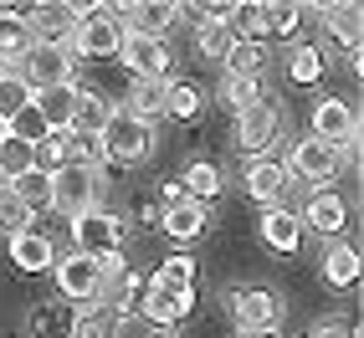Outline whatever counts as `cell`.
<instances>
[{"mask_svg": "<svg viewBox=\"0 0 364 338\" xmlns=\"http://www.w3.org/2000/svg\"><path fill=\"white\" fill-rule=\"evenodd\" d=\"M103 190H108L103 169L72 159V164H62L57 175H52V210L67 215V221H82V215L103 210Z\"/></svg>", "mask_w": 364, "mask_h": 338, "instance_id": "cell-1", "label": "cell"}, {"mask_svg": "<svg viewBox=\"0 0 364 338\" xmlns=\"http://www.w3.org/2000/svg\"><path fill=\"white\" fill-rule=\"evenodd\" d=\"M124 46V21L113 6H77V31H72L67 52L72 62H92V57H113Z\"/></svg>", "mask_w": 364, "mask_h": 338, "instance_id": "cell-2", "label": "cell"}, {"mask_svg": "<svg viewBox=\"0 0 364 338\" xmlns=\"http://www.w3.org/2000/svg\"><path fill=\"white\" fill-rule=\"evenodd\" d=\"M72 67H77V62H72L67 46H41V41H31V46H26V57H21L11 72H16V77L26 82L31 92H41V87L72 82Z\"/></svg>", "mask_w": 364, "mask_h": 338, "instance_id": "cell-3", "label": "cell"}, {"mask_svg": "<svg viewBox=\"0 0 364 338\" xmlns=\"http://www.w3.org/2000/svg\"><path fill=\"white\" fill-rule=\"evenodd\" d=\"M98 143H103L108 159H118V164H139L144 154L154 149V129H144L139 118H129L124 108H113L108 124H103V133H98Z\"/></svg>", "mask_w": 364, "mask_h": 338, "instance_id": "cell-4", "label": "cell"}, {"mask_svg": "<svg viewBox=\"0 0 364 338\" xmlns=\"http://www.w3.org/2000/svg\"><path fill=\"white\" fill-rule=\"evenodd\" d=\"M52 277H57V287H62V298H72V302H98V293H103V277H98V256H82V251H72V256H57L52 261Z\"/></svg>", "mask_w": 364, "mask_h": 338, "instance_id": "cell-5", "label": "cell"}, {"mask_svg": "<svg viewBox=\"0 0 364 338\" xmlns=\"http://www.w3.org/2000/svg\"><path fill=\"white\" fill-rule=\"evenodd\" d=\"M124 67L134 72V82H169V46L159 36H134L124 31V46H118Z\"/></svg>", "mask_w": 364, "mask_h": 338, "instance_id": "cell-6", "label": "cell"}, {"mask_svg": "<svg viewBox=\"0 0 364 338\" xmlns=\"http://www.w3.org/2000/svg\"><path fill=\"white\" fill-rule=\"evenodd\" d=\"M313 138L328 143V149H349V143H359V118L344 98H323L313 103Z\"/></svg>", "mask_w": 364, "mask_h": 338, "instance_id": "cell-7", "label": "cell"}, {"mask_svg": "<svg viewBox=\"0 0 364 338\" xmlns=\"http://www.w3.org/2000/svg\"><path fill=\"white\" fill-rule=\"evenodd\" d=\"M338 149H328V143H318V138H298L293 143V154H287V175H298V180H308V185H328L333 175H338Z\"/></svg>", "mask_w": 364, "mask_h": 338, "instance_id": "cell-8", "label": "cell"}, {"mask_svg": "<svg viewBox=\"0 0 364 338\" xmlns=\"http://www.w3.org/2000/svg\"><path fill=\"white\" fill-rule=\"evenodd\" d=\"M26 31H31V41H41V46H67L72 31H77V6H67V0L31 6V11H26Z\"/></svg>", "mask_w": 364, "mask_h": 338, "instance_id": "cell-9", "label": "cell"}, {"mask_svg": "<svg viewBox=\"0 0 364 338\" xmlns=\"http://www.w3.org/2000/svg\"><path fill=\"white\" fill-rule=\"evenodd\" d=\"M72 236H77L82 256H108V251L124 246V221L108 215V210H92V215H82V221H72Z\"/></svg>", "mask_w": 364, "mask_h": 338, "instance_id": "cell-10", "label": "cell"}, {"mask_svg": "<svg viewBox=\"0 0 364 338\" xmlns=\"http://www.w3.org/2000/svg\"><path fill=\"white\" fill-rule=\"evenodd\" d=\"M190 307H196V287H159V282H149V293L139 302V312L159 328H175L180 318H190Z\"/></svg>", "mask_w": 364, "mask_h": 338, "instance_id": "cell-11", "label": "cell"}, {"mask_svg": "<svg viewBox=\"0 0 364 338\" xmlns=\"http://www.w3.org/2000/svg\"><path fill=\"white\" fill-rule=\"evenodd\" d=\"M231 312H236L241 333L277 328V293H267V287H236V293H231Z\"/></svg>", "mask_w": 364, "mask_h": 338, "instance_id": "cell-12", "label": "cell"}, {"mask_svg": "<svg viewBox=\"0 0 364 338\" xmlns=\"http://www.w3.org/2000/svg\"><path fill=\"white\" fill-rule=\"evenodd\" d=\"M113 11H118V21H124V31H134V36H159V41H164V31L180 21V11L164 6V0H134V6H113Z\"/></svg>", "mask_w": 364, "mask_h": 338, "instance_id": "cell-13", "label": "cell"}, {"mask_svg": "<svg viewBox=\"0 0 364 338\" xmlns=\"http://www.w3.org/2000/svg\"><path fill=\"white\" fill-rule=\"evenodd\" d=\"M77 98H82V87L77 82H57V87H41L31 108L41 113V124L52 129V133H67L72 129V113H77Z\"/></svg>", "mask_w": 364, "mask_h": 338, "instance_id": "cell-14", "label": "cell"}, {"mask_svg": "<svg viewBox=\"0 0 364 338\" xmlns=\"http://www.w3.org/2000/svg\"><path fill=\"white\" fill-rule=\"evenodd\" d=\"M272 138H277V108L267 103V98H262L257 108H247V113H236V143H241L252 159H257Z\"/></svg>", "mask_w": 364, "mask_h": 338, "instance_id": "cell-15", "label": "cell"}, {"mask_svg": "<svg viewBox=\"0 0 364 338\" xmlns=\"http://www.w3.org/2000/svg\"><path fill=\"white\" fill-rule=\"evenodd\" d=\"M298 221H303V231H318V236L338 241V231H344V221H349V205H344V195H338V190H318Z\"/></svg>", "mask_w": 364, "mask_h": 338, "instance_id": "cell-16", "label": "cell"}, {"mask_svg": "<svg viewBox=\"0 0 364 338\" xmlns=\"http://www.w3.org/2000/svg\"><path fill=\"white\" fill-rule=\"evenodd\" d=\"M11 261H16V272H26V277H36V272H52V261H57V251H52V236H46V231L11 236Z\"/></svg>", "mask_w": 364, "mask_h": 338, "instance_id": "cell-17", "label": "cell"}, {"mask_svg": "<svg viewBox=\"0 0 364 338\" xmlns=\"http://www.w3.org/2000/svg\"><path fill=\"white\" fill-rule=\"evenodd\" d=\"M282 190H287V169H282V159H267V154L247 159V195H252V200H267V205H272Z\"/></svg>", "mask_w": 364, "mask_h": 338, "instance_id": "cell-18", "label": "cell"}, {"mask_svg": "<svg viewBox=\"0 0 364 338\" xmlns=\"http://www.w3.org/2000/svg\"><path fill=\"white\" fill-rule=\"evenodd\" d=\"M262 241H267V246H272V251H298L303 246V221H298V210H267L262 215Z\"/></svg>", "mask_w": 364, "mask_h": 338, "instance_id": "cell-19", "label": "cell"}, {"mask_svg": "<svg viewBox=\"0 0 364 338\" xmlns=\"http://www.w3.org/2000/svg\"><path fill=\"white\" fill-rule=\"evenodd\" d=\"M6 185L26 210H52V175H46V169L31 164V169H21V175H11Z\"/></svg>", "mask_w": 364, "mask_h": 338, "instance_id": "cell-20", "label": "cell"}, {"mask_svg": "<svg viewBox=\"0 0 364 338\" xmlns=\"http://www.w3.org/2000/svg\"><path fill=\"white\" fill-rule=\"evenodd\" d=\"M164 92H169V82H129V118H139L144 129H154L159 118H164Z\"/></svg>", "mask_w": 364, "mask_h": 338, "instance_id": "cell-21", "label": "cell"}, {"mask_svg": "<svg viewBox=\"0 0 364 338\" xmlns=\"http://www.w3.org/2000/svg\"><path fill=\"white\" fill-rule=\"evenodd\" d=\"M159 226H164V236H169V241H196V236L205 231V205H196V200L164 205Z\"/></svg>", "mask_w": 364, "mask_h": 338, "instance_id": "cell-22", "label": "cell"}, {"mask_svg": "<svg viewBox=\"0 0 364 338\" xmlns=\"http://www.w3.org/2000/svg\"><path fill=\"white\" fill-rule=\"evenodd\" d=\"M323 282L328 287H354L359 282V251L349 246V241H328V251H323Z\"/></svg>", "mask_w": 364, "mask_h": 338, "instance_id": "cell-23", "label": "cell"}, {"mask_svg": "<svg viewBox=\"0 0 364 338\" xmlns=\"http://www.w3.org/2000/svg\"><path fill=\"white\" fill-rule=\"evenodd\" d=\"M205 108V87L190 82V77H169V92H164V118H196Z\"/></svg>", "mask_w": 364, "mask_h": 338, "instance_id": "cell-24", "label": "cell"}, {"mask_svg": "<svg viewBox=\"0 0 364 338\" xmlns=\"http://www.w3.org/2000/svg\"><path fill=\"white\" fill-rule=\"evenodd\" d=\"M323 72H328L323 46H313V41H293V46H287V77H293V82H318Z\"/></svg>", "mask_w": 364, "mask_h": 338, "instance_id": "cell-25", "label": "cell"}, {"mask_svg": "<svg viewBox=\"0 0 364 338\" xmlns=\"http://www.w3.org/2000/svg\"><path fill=\"white\" fill-rule=\"evenodd\" d=\"M118 328H124L118 312H108V307H82V312H72L67 338H118Z\"/></svg>", "mask_w": 364, "mask_h": 338, "instance_id": "cell-26", "label": "cell"}, {"mask_svg": "<svg viewBox=\"0 0 364 338\" xmlns=\"http://www.w3.org/2000/svg\"><path fill=\"white\" fill-rule=\"evenodd\" d=\"M108 113H113V108L98 98V92H82V98H77V113H72V129H67V133H72V138H98V133H103V124H108Z\"/></svg>", "mask_w": 364, "mask_h": 338, "instance_id": "cell-27", "label": "cell"}, {"mask_svg": "<svg viewBox=\"0 0 364 338\" xmlns=\"http://www.w3.org/2000/svg\"><path fill=\"white\" fill-rule=\"evenodd\" d=\"M318 16H323L328 36H333V41H344L349 52H354V46H359V21H364V11L354 6V0H344V6H323Z\"/></svg>", "mask_w": 364, "mask_h": 338, "instance_id": "cell-28", "label": "cell"}, {"mask_svg": "<svg viewBox=\"0 0 364 338\" xmlns=\"http://www.w3.org/2000/svg\"><path fill=\"white\" fill-rule=\"evenodd\" d=\"M180 185H185V195L196 200V205H210L215 195H221V169L205 164V159H196V164L180 175Z\"/></svg>", "mask_w": 364, "mask_h": 338, "instance_id": "cell-29", "label": "cell"}, {"mask_svg": "<svg viewBox=\"0 0 364 338\" xmlns=\"http://www.w3.org/2000/svg\"><path fill=\"white\" fill-rule=\"evenodd\" d=\"M196 52H200L205 62H226V57L236 52L231 26H221V21H200V26H196Z\"/></svg>", "mask_w": 364, "mask_h": 338, "instance_id": "cell-30", "label": "cell"}, {"mask_svg": "<svg viewBox=\"0 0 364 338\" xmlns=\"http://www.w3.org/2000/svg\"><path fill=\"white\" fill-rule=\"evenodd\" d=\"M262 26H267V36L298 41V26H303V6H287V0H272V6H262Z\"/></svg>", "mask_w": 364, "mask_h": 338, "instance_id": "cell-31", "label": "cell"}, {"mask_svg": "<svg viewBox=\"0 0 364 338\" xmlns=\"http://www.w3.org/2000/svg\"><path fill=\"white\" fill-rule=\"evenodd\" d=\"M31 164L46 169V175H57L62 164H72V133H46L36 149H31Z\"/></svg>", "mask_w": 364, "mask_h": 338, "instance_id": "cell-32", "label": "cell"}, {"mask_svg": "<svg viewBox=\"0 0 364 338\" xmlns=\"http://www.w3.org/2000/svg\"><path fill=\"white\" fill-rule=\"evenodd\" d=\"M36 221V210H26L16 195H11V185L0 180V231H11V236H26V231H36L31 226Z\"/></svg>", "mask_w": 364, "mask_h": 338, "instance_id": "cell-33", "label": "cell"}, {"mask_svg": "<svg viewBox=\"0 0 364 338\" xmlns=\"http://www.w3.org/2000/svg\"><path fill=\"white\" fill-rule=\"evenodd\" d=\"M226 67H231V77H252V82H262V72H267L262 41H236V52L226 57Z\"/></svg>", "mask_w": 364, "mask_h": 338, "instance_id": "cell-34", "label": "cell"}, {"mask_svg": "<svg viewBox=\"0 0 364 338\" xmlns=\"http://www.w3.org/2000/svg\"><path fill=\"white\" fill-rule=\"evenodd\" d=\"M26 46H31L26 21H0V72H6V67H16L21 57H26Z\"/></svg>", "mask_w": 364, "mask_h": 338, "instance_id": "cell-35", "label": "cell"}, {"mask_svg": "<svg viewBox=\"0 0 364 338\" xmlns=\"http://www.w3.org/2000/svg\"><path fill=\"white\" fill-rule=\"evenodd\" d=\"M31 98H36V92L21 82L16 72H0V118H6V124H11L21 108H31Z\"/></svg>", "mask_w": 364, "mask_h": 338, "instance_id": "cell-36", "label": "cell"}, {"mask_svg": "<svg viewBox=\"0 0 364 338\" xmlns=\"http://www.w3.org/2000/svg\"><path fill=\"white\" fill-rule=\"evenodd\" d=\"M221 98H226L236 113H247V108H257V103H262V82H252V77H231V72H226Z\"/></svg>", "mask_w": 364, "mask_h": 338, "instance_id": "cell-37", "label": "cell"}, {"mask_svg": "<svg viewBox=\"0 0 364 338\" xmlns=\"http://www.w3.org/2000/svg\"><path fill=\"white\" fill-rule=\"evenodd\" d=\"M46 133H52V129L41 124V113H36V108H21V113L11 118V138H16V143H26V149H36Z\"/></svg>", "mask_w": 364, "mask_h": 338, "instance_id": "cell-38", "label": "cell"}, {"mask_svg": "<svg viewBox=\"0 0 364 338\" xmlns=\"http://www.w3.org/2000/svg\"><path fill=\"white\" fill-rule=\"evenodd\" d=\"M226 26H231L236 41H262V36H267V26H262V6H241V0H236V16L226 21Z\"/></svg>", "mask_w": 364, "mask_h": 338, "instance_id": "cell-39", "label": "cell"}, {"mask_svg": "<svg viewBox=\"0 0 364 338\" xmlns=\"http://www.w3.org/2000/svg\"><path fill=\"white\" fill-rule=\"evenodd\" d=\"M67 328H72V318H67L62 307H52V302H41L31 312V333L36 338H67Z\"/></svg>", "mask_w": 364, "mask_h": 338, "instance_id": "cell-40", "label": "cell"}, {"mask_svg": "<svg viewBox=\"0 0 364 338\" xmlns=\"http://www.w3.org/2000/svg\"><path fill=\"white\" fill-rule=\"evenodd\" d=\"M154 282L159 287H196V261H190V256H169L164 267L154 272Z\"/></svg>", "mask_w": 364, "mask_h": 338, "instance_id": "cell-41", "label": "cell"}, {"mask_svg": "<svg viewBox=\"0 0 364 338\" xmlns=\"http://www.w3.org/2000/svg\"><path fill=\"white\" fill-rule=\"evenodd\" d=\"M0 169H6V180L21 175V169H31V149L16 143V138H6V143H0Z\"/></svg>", "mask_w": 364, "mask_h": 338, "instance_id": "cell-42", "label": "cell"}, {"mask_svg": "<svg viewBox=\"0 0 364 338\" xmlns=\"http://www.w3.org/2000/svg\"><path fill=\"white\" fill-rule=\"evenodd\" d=\"M313 338H359V333L344 328V323H318V328H313Z\"/></svg>", "mask_w": 364, "mask_h": 338, "instance_id": "cell-43", "label": "cell"}, {"mask_svg": "<svg viewBox=\"0 0 364 338\" xmlns=\"http://www.w3.org/2000/svg\"><path fill=\"white\" fill-rule=\"evenodd\" d=\"M180 200H190V195H185V185H180V180H169V185H164V205H180Z\"/></svg>", "mask_w": 364, "mask_h": 338, "instance_id": "cell-44", "label": "cell"}, {"mask_svg": "<svg viewBox=\"0 0 364 338\" xmlns=\"http://www.w3.org/2000/svg\"><path fill=\"white\" fill-rule=\"evenodd\" d=\"M241 338H282L277 328H262V333H241Z\"/></svg>", "mask_w": 364, "mask_h": 338, "instance_id": "cell-45", "label": "cell"}, {"mask_svg": "<svg viewBox=\"0 0 364 338\" xmlns=\"http://www.w3.org/2000/svg\"><path fill=\"white\" fill-rule=\"evenodd\" d=\"M11 138V124H6V118H0V143H6Z\"/></svg>", "mask_w": 364, "mask_h": 338, "instance_id": "cell-46", "label": "cell"}, {"mask_svg": "<svg viewBox=\"0 0 364 338\" xmlns=\"http://www.w3.org/2000/svg\"><path fill=\"white\" fill-rule=\"evenodd\" d=\"M159 338H175V333H159Z\"/></svg>", "mask_w": 364, "mask_h": 338, "instance_id": "cell-47", "label": "cell"}]
</instances>
